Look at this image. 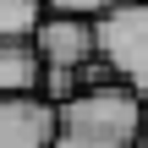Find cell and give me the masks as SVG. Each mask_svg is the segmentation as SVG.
I'll return each mask as SVG.
<instances>
[{
    "label": "cell",
    "mask_w": 148,
    "mask_h": 148,
    "mask_svg": "<svg viewBox=\"0 0 148 148\" xmlns=\"http://www.w3.org/2000/svg\"><path fill=\"white\" fill-rule=\"evenodd\" d=\"M148 126V104L126 88H88L60 110V137L55 148H137Z\"/></svg>",
    "instance_id": "obj_1"
},
{
    "label": "cell",
    "mask_w": 148,
    "mask_h": 148,
    "mask_svg": "<svg viewBox=\"0 0 148 148\" xmlns=\"http://www.w3.org/2000/svg\"><path fill=\"white\" fill-rule=\"evenodd\" d=\"M99 55L115 66V77L148 104V0L99 16Z\"/></svg>",
    "instance_id": "obj_2"
},
{
    "label": "cell",
    "mask_w": 148,
    "mask_h": 148,
    "mask_svg": "<svg viewBox=\"0 0 148 148\" xmlns=\"http://www.w3.org/2000/svg\"><path fill=\"white\" fill-rule=\"evenodd\" d=\"M33 44H38L44 66H77V71H82L88 60H99V22H93V16L49 11L44 27L33 33Z\"/></svg>",
    "instance_id": "obj_3"
},
{
    "label": "cell",
    "mask_w": 148,
    "mask_h": 148,
    "mask_svg": "<svg viewBox=\"0 0 148 148\" xmlns=\"http://www.w3.org/2000/svg\"><path fill=\"white\" fill-rule=\"evenodd\" d=\"M60 137V110L44 93L0 99V148H55Z\"/></svg>",
    "instance_id": "obj_4"
},
{
    "label": "cell",
    "mask_w": 148,
    "mask_h": 148,
    "mask_svg": "<svg viewBox=\"0 0 148 148\" xmlns=\"http://www.w3.org/2000/svg\"><path fill=\"white\" fill-rule=\"evenodd\" d=\"M44 88V55L33 38H11L0 44V99H22Z\"/></svg>",
    "instance_id": "obj_5"
},
{
    "label": "cell",
    "mask_w": 148,
    "mask_h": 148,
    "mask_svg": "<svg viewBox=\"0 0 148 148\" xmlns=\"http://www.w3.org/2000/svg\"><path fill=\"white\" fill-rule=\"evenodd\" d=\"M44 16H49L44 0H0V44H11V38H33V33L44 27Z\"/></svg>",
    "instance_id": "obj_6"
},
{
    "label": "cell",
    "mask_w": 148,
    "mask_h": 148,
    "mask_svg": "<svg viewBox=\"0 0 148 148\" xmlns=\"http://www.w3.org/2000/svg\"><path fill=\"white\" fill-rule=\"evenodd\" d=\"M38 93H44L55 110H66V104L82 99L88 88H82V71H77V66H44V88H38Z\"/></svg>",
    "instance_id": "obj_7"
},
{
    "label": "cell",
    "mask_w": 148,
    "mask_h": 148,
    "mask_svg": "<svg viewBox=\"0 0 148 148\" xmlns=\"http://www.w3.org/2000/svg\"><path fill=\"white\" fill-rule=\"evenodd\" d=\"M49 11H66V16H110V11H121V5H137V0H44Z\"/></svg>",
    "instance_id": "obj_8"
},
{
    "label": "cell",
    "mask_w": 148,
    "mask_h": 148,
    "mask_svg": "<svg viewBox=\"0 0 148 148\" xmlns=\"http://www.w3.org/2000/svg\"><path fill=\"white\" fill-rule=\"evenodd\" d=\"M137 148H148V126H143V143H137Z\"/></svg>",
    "instance_id": "obj_9"
}]
</instances>
